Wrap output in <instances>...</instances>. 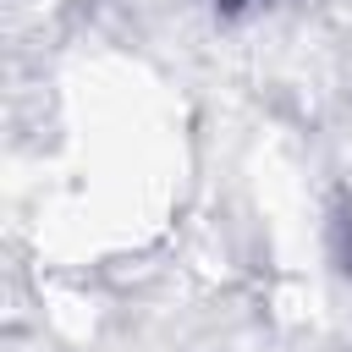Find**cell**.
<instances>
[{
  "label": "cell",
  "mask_w": 352,
  "mask_h": 352,
  "mask_svg": "<svg viewBox=\"0 0 352 352\" xmlns=\"http://www.w3.org/2000/svg\"><path fill=\"white\" fill-rule=\"evenodd\" d=\"M341 248H346V270H352V209H346V220H341Z\"/></svg>",
  "instance_id": "1"
},
{
  "label": "cell",
  "mask_w": 352,
  "mask_h": 352,
  "mask_svg": "<svg viewBox=\"0 0 352 352\" xmlns=\"http://www.w3.org/2000/svg\"><path fill=\"white\" fill-rule=\"evenodd\" d=\"M226 6H242V0H226Z\"/></svg>",
  "instance_id": "2"
}]
</instances>
